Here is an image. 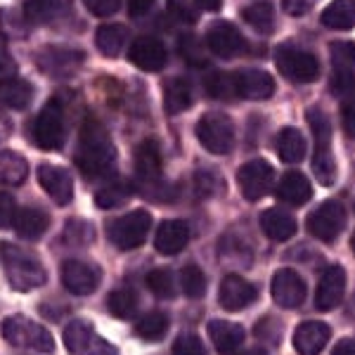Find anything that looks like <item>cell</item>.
Wrapping results in <instances>:
<instances>
[{
    "label": "cell",
    "instance_id": "cell-1",
    "mask_svg": "<svg viewBox=\"0 0 355 355\" xmlns=\"http://www.w3.org/2000/svg\"><path fill=\"white\" fill-rule=\"evenodd\" d=\"M116 162V147L112 142L110 130L97 119H88L78 135L76 166L85 178H100L110 173Z\"/></svg>",
    "mask_w": 355,
    "mask_h": 355
},
{
    "label": "cell",
    "instance_id": "cell-2",
    "mask_svg": "<svg viewBox=\"0 0 355 355\" xmlns=\"http://www.w3.org/2000/svg\"><path fill=\"white\" fill-rule=\"evenodd\" d=\"M0 261H3L5 275H8L10 284L17 291H31L45 284L48 272H45L41 259L33 254L31 249L17 246L12 242L0 244Z\"/></svg>",
    "mask_w": 355,
    "mask_h": 355
},
{
    "label": "cell",
    "instance_id": "cell-3",
    "mask_svg": "<svg viewBox=\"0 0 355 355\" xmlns=\"http://www.w3.org/2000/svg\"><path fill=\"white\" fill-rule=\"evenodd\" d=\"M3 336L10 346L19 348V351H38L48 353L55 348L53 334L43 327V324L33 322L26 315H10L3 322Z\"/></svg>",
    "mask_w": 355,
    "mask_h": 355
},
{
    "label": "cell",
    "instance_id": "cell-4",
    "mask_svg": "<svg viewBox=\"0 0 355 355\" xmlns=\"http://www.w3.org/2000/svg\"><path fill=\"white\" fill-rule=\"evenodd\" d=\"M152 230V214L145 209L130 211L110 225V242L121 251H133L145 244Z\"/></svg>",
    "mask_w": 355,
    "mask_h": 355
},
{
    "label": "cell",
    "instance_id": "cell-5",
    "mask_svg": "<svg viewBox=\"0 0 355 355\" xmlns=\"http://www.w3.org/2000/svg\"><path fill=\"white\" fill-rule=\"evenodd\" d=\"M33 142H36L41 150H60L67 140V121H64V110H62L60 102H50L43 107V112L33 119L31 125Z\"/></svg>",
    "mask_w": 355,
    "mask_h": 355
},
{
    "label": "cell",
    "instance_id": "cell-6",
    "mask_svg": "<svg viewBox=\"0 0 355 355\" xmlns=\"http://www.w3.org/2000/svg\"><path fill=\"white\" fill-rule=\"evenodd\" d=\"M197 137L202 147L211 154H227L234 145V123L227 114H204L197 123Z\"/></svg>",
    "mask_w": 355,
    "mask_h": 355
},
{
    "label": "cell",
    "instance_id": "cell-7",
    "mask_svg": "<svg viewBox=\"0 0 355 355\" xmlns=\"http://www.w3.org/2000/svg\"><path fill=\"white\" fill-rule=\"evenodd\" d=\"M275 64H277L279 73L287 76L294 83H315L320 78V62L313 53L299 48H279L275 55Z\"/></svg>",
    "mask_w": 355,
    "mask_h": 355
},
{
    "label": "cell",
    "instance_id": "cell-8",
    "mask_svg": "<svg viewBox=\"0 0 355 355\" xmlns=\"http://www.w3.org/2000/svg\"><path fill=\"white\" fill-rule=\"evenodd\" d=\"M343 225H346V209L336 199L322 202L306 220L308 232L318 237L320 242H334L343 232Z\"/></svg>",
    "mask_w": 355,
    "mask_h": 355
},
{
    "label": "cell",
    "instance_id": "cell-9",
    "mask_svg": "<svg viewBox=\"0 0 355 355\" xmlns=\"http://www.w3.org/2000/svg\"><path fill=\"white\" fill-rule=\"evenodd\" d=\"M272 180L275 171L266 159H254V162L244 164L237 171L239 190H242L244 199H249V202H259V199L266 197L272 187Z\"/></svg>",
    "mask_w": 355,
    "mask_h": 355
},
{
    "label": "cell",
    "instance_id": "cell-10",
    "mask_svg": "<svg viewBox=\"0 0 355 355\" xmlns=\"http://www.w3.org/2000/svg\"><path fill=\"white\" fill-rule=\"evenodd\" d=\"M102 282V270L93 263H83V261H67L62 266V284L67 287V291L76 296H88L100 287Z\"/></svg>",
    "mask_w": 355,
    "mask_h": 355
},
{
    "label": "cell",
    "instance_id": "cell-11",
    "mask_svg": "<svg viewBox=\"0 0 355 355\" xmlns=\"http://www.w3.org/2000/svg\"><path fill=\"white\" fill-rule=\"evenodd\" d=\"M36 64L48 76L64 78L83 64V53L71 48H45L36 55Z\"/></svg>",
    "mask_w": 355,
    "mask_h": 355
},
{
    "label": "cell",
    "instance_id": "cell-12",
    "mask_svg": "<svg viewBox=\"0 0 355 355\" xmlns=\"http://www.w3.org/2000/svg\"><path fill=\"white\" fill-rule=\"evenodd\" d=\"M234 95L244 100H268L275 93V78L263 69H242L232 73Z\"/></svg>",
    "mask_w": 355,
    "mask_h": 355
},
{
    "label": "cell",
    "instance_id": "cell-13",
    "mask_svg": "<svg viewBox=\"0 0 355 355\" xmlns=\"http://www.w3.org/2000/svg\"><path fill=\"white\" fill-rule=\"evenodd\" d=\"M206 48L216 57L223 60H232L244 50V38L239 28L230 21H216L214 26L206 31Z\"/></svg>",
    "mask_w": 355,
    "mask_h": 355
},
{
    "label": "cell",
    "instance_id": "cell-14",
    "mask_svg": "<svg viewBox=\"0 0 355 355\" xmlns=\"http://www.w3.org/2000/svg\"><path fill=\"white\" fill-rule=\"evenodd\" d=\"M272 299L282 308H299L306 301V282L296 270L282 268L272 277Z\"/></svg>",
    "mask_w": 355,
    "mask_h": 355
},
{
    "label": "cell",
    "instance_id": "cell-15",
    "mask_svg": "<svg viewBox=\"0 0 355 355\" xmlns=\"http://www.w3.org/2000/svg\"><path fill=\"white\" fill-rule=\"evenodd\" d=\"M128 60L130 64H135L142 71H162L166 67V60H168V53H166V45L159 38L140 36L128 48Z\"/></svg>",
    "mask_w": 355,
    "mask_h": 355
},
{
    "label": "cell",
    "instance_id": "cell-16",
    "mask_svg": "<svg viewBox=\"0 0 355 355\" xmlns=\"http://www.w3.org/2000/svg\"><path fill=\"white\" fill-rule=\"evenodd\" d=\"M331 64H334V76H331V88L339 95H353V76H355V50L353 43L343 41L331 45Z\"/></svg>",
    "mask_w": 355,
    "mask_h": 355
},
{
    "label": "cell",
    "instance_id": "cell-17",
    "mask_svg": "<svg viewBox=\"0 0 355 355\" xmlns=\"http://www.w3.org/2000/svg\"><path fill=\"white\" fill-rule=\"evenodd\" d=\"M38 182L48 197L57 202L60 206H67L73 199V180L71 173L62 166H53V164H41L38 166Z\"/></svg>",
    "mask_w": 355,
    "mask_h": 355
},
{
    "label": "cell",
    "instance_id": "cell-18",
    "mask_svg": "<svg viewBox=\"0 0 355 355\" xmlns=\"http://www.w3.org/2000/svg\"><path fill=\"white\" fill-rule=\"evenodd\" d=\"M256 299H259V289L251 282H246L244 277H239V275H227V277L223 279L218 301L225 311H232V313L244 311V308H249Z\"/></svg>",
    "mask_w": 355,
    "mask_h": 355
},
{
    "label": "cell",
    "instance_id": "cell-19",
    "mask_svg": "<svg viewBox=\"0 0 355 355\" xmlns=\"http://www.w3.org/2000/svg\"><path fill=\"white\" fill-rule=\"evenodd\" d=\"M343 291H346V270L341 266H329L320 277L318 291H315L318 311H334L343 299Z\"/></svg>",
    "mask_w": 355,
    "mask_h": 355
},
{
    "label": "cell",
    "instance_id": "cell-20",
    "mask_svg": "<svg viewBox=\"0 0 355 355\" xmlns=\"http://www.w3.org/2000/svg\"><path fill=\"white\" fill-rule=\"evenodd\" d=\"M329 336H331V329L327 324L318 322V320H308V322L299 324L294 331V348H296V353H303V355H318L327 346Z\"/></svg>",
    "mask_w": 355,
    "mask_h": 355
},
{
    "label": "cell",
    "instance_id": "cell-21",
    "mask_svg": "<svg viewBox=\"0 0 355 355\" xmlns=\"http://www.w3.org/2000/svg\"><path fill=\"white\" fill-rule=\"evenodd\" d=\"M190 242V227L185 220H164L154 237V246L159 254L164 256H175Z\"/></svg>",
    "mask_w": 355,
    "mask_h": 355
},
{
    "label": "cell",
    "instance_id": "cell-22",
    "mask_svg": "<svg viewBox=\"0 0 355 355\" xmlns=\"http://www.w3.org/2000/svg\"><path fill=\"white\" fill-rule=\"evenodd\" d=\"M261 230L266 237H270L272 242H287L296 234V218L284 209H268L261 214Z\"/></svg>",
    "mask_w": 355,
    "mask_h": 355
},
{
    "label": "cell",
    "instance_id": "cell-23",
    "mask_svg": "<svg viewBox=\"0 0 355 355\" xmlns=\"http://www.w3.org/2000/svg\"><path fill=\"white\" fill-rule=\"evenodd\" d=\"M275 194H277V199H279V202H284V204L303 206L306 202H311L313 185H311V180H308L306 175L299 173V171H289V173H284V178L279 180Z\"/></svg>",
    "mask_w": 355,
    "mask_h": 355
},
{
    "label": "cell",
    "instance_id": "cell-24",
    "mask_svg": "<svg viewBox=\"0 0 355 355\" xmlns=\"http://www.w3.org/2000/svg\"><path fill=\"white\" fill-rule=\"evenodd\" d=\"M12 227L17 234L24 239H38L43 237L45 230L50 227V216L45 214L43 209H36V206H26V209H19L15 214Z\"/></svg>",
    "mask_w": 355,
    "mask_h": 355
},
{
    "label": "cell",
    "instance_id": "cell-25",
    "mask_svg": "<svg viewBox=\"0 0 355 355\" xmlns=\"http://www.w3.org/2000/svg\"><path fill=\"white\" fill-rule=\"evenodd\" d=\"M209 336H211V341H214L216 351L234 353L242 348L246 331H244V327H239V324H234V322L214 320V322H209Z\"/></svg>",
    "mask_w": 355,
    "mask_h": 355
},
{
    "label": "cell",
    "instance_id": "cell-26",
    "mask_svg": "<svg viewBox=\"0 0 355 355\" xmlns=\"http://www.w3.org/2000/svg\"><path fill=\"white\" fill-rule=\"evenodd\" d=\"M162 152L154 140H145L135 152V173L140 180L154 182L162 178Z\"/></svg>",
    "mask_w": 355,
    "mask_h": 355
},
{
    "label": "cell",
    "instance_id": "cell-27",
    "mask_svg": "<svg viewBox=\"0 0 355 355\" xmlns=\"http://www.w3.org/2000/svg\"><path fill=\"white\" fill-rule=\"evenodd\" d=\"M33 102V85L26 78L12 76L8 81H0V105L10 110H26Z\"/></svg>",
    "mask_w": 355,
    "mask_h": 355
},
{
    "label": "cell",
    "instance_id": "cell-28",
    "mask_svg": "<svg viewBox=\"0 0 355 355\" xmlns=\"http://www.w3.org/2000/svg\"><path fill=\"white\" fill-rule=\"evenodd\" d=\"M192 107V85L185 78H171L164 83V110L175 116Z\"/></svg>",
    "mask_w": 355,
    "mask_h": 355
},
{
    "label": "cell",
    "instance_id": "cell-29",
    "mask_svg": "<svg viewBox=\"0 0 355 355\" xmlns=\"http://www.w3.org/2000/svg\"><path fill=\"white\" fill-rule=\"evenodd\" d=\"M100 341L95 336V329L88 320H73L64 329V346L69 353H88L95 351V343Z\"/></svg>",
    "mask_w": 355,
    "mask_h": 355
},
{
    "label": "cell",
    "instance_id": "cell-30",
    "mask_svg": "<svg viewBox=\"0 0 355 355\" xmlns=\"http://www.w3.org/2000/svg\"><path fill=\"white\" fill-rule=\"evenodd\" d=\"M277 154L284 164H299L306 157V137L299 128L294 125H287L277 133Z\"/></svg>",
    "mask_w": 355,
    "mask_h": 355
},
{
    "label": "cell",
    "instance_id": "cell-31",
    "mask_svg": "<svg viewBox=\"0 0 355 355\" xmlns=\"http://www.w3.org/2000/svg\"><path fill=\"white\" fill-rule=\"evenodd\" d=\"M128 43V28L123 24H102L95 33V45L105 57H119Z\"/></svg>",
    "mask_w": 355,
    "mask_h": 355
},
{
    "label": "cell",
    "instance_id": "cell-32",
    "mask_svg": "<svg viewBox=\"0 0 355 355\" xmlns=\"http://www.w3.org/2000/svg\"><path fill=\"white\" fill-rule=\"evenodd\" d=\"M313 171L322 185H334L339 178V166H336L334 152H331V142H315L313 154Z\"/></svg>",
    "mask_w": 355,
    "mask_h": 355
},
{
    "label": "cell",
    "instance_id": "cell-33",
    "mask_svg": "<svg viewBox=\"0 0 355 355\" xmlns=\"http://www.w3.org/2000/svg\"><path fill=\"white\" fill-rule=\"evenodd\" d=\"M28 175V164L21 154L12 150H0V182L3 185H21Z\"/></svg>",
    "mask_w": 355,
    "mask_h": 355
},
{
    "label": "cell",
    "instance_id": "cell-34",
    "mask_svg": "<svg viewBox=\"0 0 355 355\" xmlns=\"http://www.w3.org/2000/svg\"><path fill=\"white\" fill-rule=\"evenodd\" d=\"M322 24L334 31H346L355 24V3L353 0H334L322 10Z\"/></svg>",
    "mask_w": 355,
    "mask_h": 355
},
{
    "label": "cell",
    "instance_id": "cell-35",
    "mask_svg": "<svg viewBox=\"0 0 355 355\" xmlns=\"http://www.w3.org/2000/svg\"><path fill=\"white\" fill-rule=\"evenodd\" d=\"M64 5V0H26L24 17L28 24H50L62 15Z\"/></svg>",
    "mask_w": 355,
    "mask_h": 355
},
{
    "label": "cell",
    "instance_id": "cell-36",
    "mask_svg": "<svg viewBox=\"0 0 355 355\" xmlns=\"http://www.w3.org/2000/svg\"><path fill=\"white\" fill-rule=\"evenodd\" d=\"M130 197H133V185H130L128 180H114L110 185L102 187V190H97L95 204L100 206L102 211H110V209L123 206Z\"/></svg>",
    "mask_w": 355,
    "mask_h": 355
},
{
    "label": "cell",
    "instance_id": "cell-37",
    "mask_svg": "<svg viewBox=\"0 0 355 355\" xmlns=\"http://www.w3.org/2000/svg\"><path fill=\"white\" fill-rule=\"evenodd\" d=\"M244 21L259 33H272L275 31V10L270 3H254L242 10Z\"/></svg>",
    "mask_w": 355,
    "mask_h": 355
},
{
    "label": "cell",
    "instance_id": "cell-38",
    "mask_svg": "<svg viewBox=\"0 0 355 355\" xmlns=\"http://www.w3.org/2000/svg\"><path fill=\"white\" fill-rule=\"evenodd\" d=\"M166 331H168V315L166 313H147L145 318L140 320V322L135 324V334L140 336V339L145 341H159L166 336Z\"/></svg>",
    "mask_w": 355,
    "mask_h": 355
},
{
    "label": "cell",
    "instance_id": "cell-39",
    "mask_svg": "<svg viewBox=\"0 0 355 355\" xmlns=\"http://www.w3.org/2000/svg\"><path fill=\"white\" fill-rule=\"evenodd\" d=\"M107 308L114 318H121V320H128L133 318L135 311H137V296L135 291L130 289H119V291H112L107 296Z\"/></svg>",
    "mask_w": 355,
    "mask_h": 355
},
{
    "label": "cell",
    "instance_id": "cell-40",
    "mask_svg": "<svg viewBox=\"0 0 355 355\" xmlns=\"http://www.w3.org/2000/svg\"><path fill=\"white\" fill-rule=\"evenodd\" d=\"M180 284H182V291H185L190 299H202V296L206 294V275H204L202 268L194 266V263L182 268Z\"/></svg>",
    "mask_w": 355,
    "mask_h": 355
},
{
    "label": "cell",
    "instance_id": "cell-41",
    "mask_svg": "<svg viewBox=\"0 0 355 355\" xmlns=\"http://www.w3.org/2000/svg\"><path fill=\"white\" fill-rule=\"evenodd\" d=\"M64 242L71 246H90L95 242V227L83 218H71L64 227Z\"/></svg>",
    "mask_w": 355,
    "mask_h": 355
},
{
    "label": "cell",
    "instance_id": "cell-42",
    "mask_svg": "<svg viewBox=\"0 0 355 355\" xmlns=\"http://www.w3.org/2000/svg\"><path fill=\"white\" fill-rule=\"evenodd\" d=\"M145 282H147V289H150L154 296H159V299H171V296L175 294L173 275H171V270H164V268H157V270L147 272Z\"/></svg>",
    "mask_w": 355,
    "mask_h": 355
},
{
    "label": "cell",
    "instance_id": "cell-43",
    "mask_svg": "<svg viewBox=\"0 0 355 355\" xmlns=\"http://www.w3.org/2000/svg\"><path fill=\"white\" fill-rule=\"evenodd\" d=\"M206 90H209L211 97H218V100H225V97L234 95V85H232V76L223 71H214L209 78H206Z\"/></svg>",
    "mask_w": 355,
    "mask_h": 355
},
{
    "label": "cell",
    "instance_id": "cell-44",
    "mask_svg": "<svg viewBox=\"0 0 355 355\" xmlns=\"http://www.w3.org/2000/svg\"><path fill=\"white\" fill-rule=\"evenodd\" d=\"M308 123L313 128L315 142H331V123L327 119V114L320 110H311L308 112Z\"/></svg>",
    "mask_w": 355,
    "mask_h": 355
},
{
    "label": "cell",
    "instance_id": "cell-45",
    "mask_svg": "<svg viewBox=\"0 0 355 355\" xmlns=\"http://www.w3.org/2000/svg\"><path fill=\"white\" fill-rule=\"evenodd\" d=\"M168 10L185 24H194L199 19L197 0H168Z\"/></svg>",
    "mask_w": 355,
    "mask_h": 355
},
{
    "label": "cell",
    "instance_id": "cell-46",
    "mask_svg": "<svg viewBox=\"0 0 355 355\" xmlns=\"http://www.w3.org/2000/svg\"><path fill=\"white\" fill-rule=\"evenodd\" d=\"M12 76H17V62L12 53H10L5 36L0 33V81H8V78H12Z\"/></svg>",
    "mask_w": 355,
    "mask_h": 355
},
{
    "label": "cell",
    "instance_id": "cell-47",
    "mask_svg": "<svg viewBox=\"0 0 355 355\" xmlns=\"http://www.w3.org/2000/svg\"><path fill=\"white\" fill-rule=\"evenodd\" d=\"M206 351L202 339L197 334H180L178 339L173 341V353H180V355H187V353H197L202 355Z\"/></svg>",
    "mask_w": 355,
    "mask_h": 355
},
{
    "label": "cell",
    "instance_id": "cell-48",
    "mask_svg": "<svg viewBox=\"0 0 355 355\" xmlns=\"http://www.w3.org/2000/svg\"><path fill=\"white\" fill-rule=\"evenodd\" d=\"M83 5L88 8V12L95 17H112L119 10L121 0H83Z\"/></svg>",
    "mask_w": 355,
    "mask_h": 355
},
{
    "label": "cell",
    "instance_id": "cell-49",
    "mask_svg": "<svg viewBox=\"0 0 355 355\" xmlns=\"http://www.w3.org/2000/svg\"><path fill=\"white\" fill-rule=\"evenodd\" d=\"M15 214H17L15 199L10 197L8 192H0V230H5V227L12 225Z\"/></svg>",
    "mask_w": 355,
    "mask_h": 355
},
{
    "label": "cell",
    "instance_id": "cell-50",
    "mask_svg": "<svg viewBox=\"0 0 355 355\" xmlns=\"http://www.w3.org/2000/svg\"><path fill=\"white\" fill-rule=\"evenodd\" d=\"M180 50H182V55H185L187 62H192V64H204V50L199 48L192 36H182Z\"/></svg>",
    "mask_w": 355,
    "mask_h": 355
},
{
    "label": "cell",
    "instance_id": "cell-51",
    "mask_svg": "<svg viewBox=\"0 0 355 355\" xmlns=\"http://www.w3.org/2000/svg\"><path fill=\"white\" fill-rule=\"evenodd\" d=\"M218 187H220V180L216 178V173H211V171H202V173L197 175V190L202 197H211Z\"/></svg>",
    "mask_w": 355,
    "mask_h": 355
},
{
    "label": "cell",
    "instance_id": "cell-52",
    "mask_svg": "<svg viewBox=\"0 0 355 355\" xmlns=\"http://www.w3.org/2000/svg\"><path fill=\"white\" fill-rule=\"evenodd\" d=\"M313 8V0H282V10L291 17H303Z\"/></svg>",
    "mask_w": 355,
    "mask_h": 355
},
{
    "label": "cell",
    "instance_id": "cell-53",
    "mask_svg": "<svg viewBox=\"0 0 355 355\" xmlns=\"http://www.w3.org/2000/svg\"><path fill=\"white\" fill-rule=\"evenodd\" d=\"M15 10H0V24L5 26V31H12L17 36H26V26H17L15 24Z\"/></svg>",
    "mask_w": 355,
    "mask_h": 355
},
{
    "label": "cell",
    "instance_id": "cell-54",
    "mask_svg": "<svg viewBox=\"0 0 355 355\" xmlns=\"http://www.w3.org/2000/svg\"><path fill=\"white\" fill-rule=\"evenodd\" d=\"M154 0H128V15L130 17H142L152 10Z\"/></svg>",
    "mask_w": 355,
    "mask_h": 355
},
{
    "label": "cell",
    "instance_id": "cell-55",
    "mask_svg": "<svg viewBox=\"0 0 355 355\" xmlns=\"http://www.w3.org/2000/svg\"><path fill=\"white\" fill-rule=\"evenodd\" d=\"M343 123H346V135L353 137V100L348 97L346 107H343Z\"/></svg>",
    "mask_w": 355,
    "mask_h": 355
},
{
    "label": "cell",
    "instance_id": "cell-56",
    "mask_svg": "<svg viewBox=\"0 0 355 355\" xmlns=\"http://www.w3.org/2000/svg\"><path fill=\"white\" fill-rule=\"evenodd\" d=\"M10 135H12V121H10L8 114L0 112V142H5Z\"/></svg>",
    "mask_w": 355,
    "mask_h": 355
},
{
    "label": "cell",
    "instance_id": "cell-57",
    "mask_svg": "<svg viewBox=\"0 0 355 355\" xmlns=\"http://www.w3.org/2000/svg\"><path fill=\"white\" fill-rule=\"evenodd\" d=\"M197 5L202 10H209V12H218L223 8V0H197Z\"/></svg>",
    "mask_w": 355,
    "mask_h": 355
},
{
    "label": "cell",
    "instance_id": "cell-58",
    "mask_svg": "<svg viewBox=\"0 0 355 355\" xmlns=\"http://www.w3.org/2000/svg\"><path fill=\"white\" fill-rule=\"evenodd\" d=\"M336 355H353V341L351 339H343V343H339V346L334 348Z\"/></svg>",
    "mask_w": 355,
    "mask_h": 355
}]
</instances>
